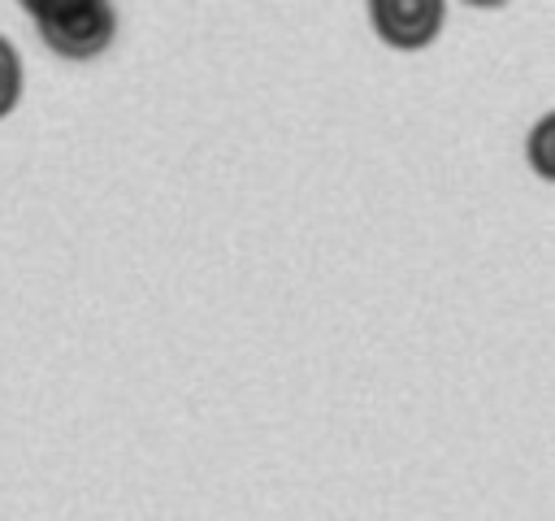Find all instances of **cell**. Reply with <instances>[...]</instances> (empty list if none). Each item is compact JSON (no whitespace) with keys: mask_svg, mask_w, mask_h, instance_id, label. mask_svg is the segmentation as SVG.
<instances>
[{"mask_svg":"<svg viewBox=\"0 0 555 521\" xmlns=\"http://www.w3.org/2000/svg\"><path fill=\"white\" fill-rule=\"evenodd\" d=\"M373 26L390 48H425L438 26H442V4L438 0H377L373 9Z\"/></svg>","mask_w":555,"mask_h":521,"instance_id":"7a4b0ae2","label":"cell"},{"mask_svg":"<svg viewBox=\"0 0 555 521\" xmlns=\"http://www.w3.org/2000/svg\"><path fill=\"white\" fill-rule=\"evenodd\" d=\"M26 13L35 17L43 43L69 61L100 56L113 43V26H117L113 9L100 0H30Z\"/></svg>","mask_w":555,"mask_h":521,"instance_id":"6da1fadb","label":"cell"},{"mask_svg":"<svg viewBox=\"0 0 555 521\" xmlns=\"http://www.w3.org/2000/svg\"><path fill=\"white\" fill-rule=\"evenodd\" d=\"M17 96H22V61H17V48L0 35V117L13 113Z\"/></svg>","mask_w":555,"mask_h":521,"instance_id":"3957f363","label":"cell"}]
</instances>
